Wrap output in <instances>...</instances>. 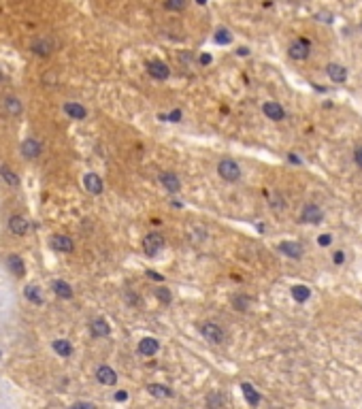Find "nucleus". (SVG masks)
Masks as SVG:
<instances>
[{"label": "nucleus", "mask_w": 362, "mask_h": 409, "mask_svg": "<svg viewBox=\"0 0 362 409\" xmlns=\"http://www.w3.org/2000/svg\"><path fill=\"white\" fill-rule=\"evenodd\" d=\"M96 379L103 386H115L118 384V373H115L111 366H107V364H100L98 369H96Z\"/></svg>", "instance_id": "nucleus-9"}, {"label": "nucleus", "mask_w": 362, "mask_h": 409, "mask_svg": "<svg viewBox=\"0 0 362 409\" xmlns=\"http://www.w3.org/2000/svg\"><path fill=\"white\" fill-rule=\"evenodd\" d=\"M162 247H164V237L162 235H158V232H149L147 237L143 239V249H145V254L147 256H158V254L162 251Z\"/></svg>", "instance_id": "nucleus-2"}, {"label": "nucleus", "mask_w": 362, "mask_h": 409, "mask_svg": "<svg viewBox=\"0 0 362 409\" xmlns=\"http://www.w3.org/2000/svg\"><path fill=\"white\" fill-rule=\"evenodd\" d=\"M209 62H211V55L209 53H202L200 55V64H209Z\"/></svg>", "instance_id": "nucleus-40"}, {"label": "nucleus", "mask_w": 362, "mask_h": 409, "mask_svg": "<svg viewBox=\"0 0 362 409\" xmlns=\"http://www.w3.org/2000/svg\"><path fill=\"white\" fill-rule=\"evenodd\" d=\"M207 403H209L211 407H220V405H224L226 401H224V397H220V394H211V397L207 399Z\"/></svg>", "instance_id": "nucleus-33"}, {"label": "nucleus", "mask_w": 362, "mask_h": 409, "mask_svg": "<svg viewBox=\"0 0 362 409\" xmlns=\"http://www.w3.org/2000/svg\"><path fill=\"white\" fill-rule=\"evenodd\" d=\"M332 262L335 264H343L345 262V254L339 249V251H335V256H332Z\"/></svg>", "instance_id": "nucleus-36"}, {"label": "nucleus", "mask_w": 362, "mask_h": 409, "mask_svg": "<svg viewBox=\"0 0 362 409\" xmlns=\"http://www.w3.org/2000/svg\"><path fill=\"white\" fill-rule=\"evenodd\" d=\"M128 399V392L126 390H120L118 394H115V401H126Z\"/></svg>", "instance_id": "nucleus-38"}, {"label": "nucleus", "mask_w": 362, "mask_h": 409, "mask_svg": "<svg viewBox=\"0 0 362 409\" xmlns=\"http://www.w3.org/2000/svg\"><path fill=\"white\" fill-rule=\"evenodd\" d=\"M41 151H43V145L39 143L36 139H26L22 143V156L26 160H36L41 156Z\"/></svg>", "instance_id": "nucleus-8"}, {"label": "nucleus", "mask_w": 362, "mask_h": 409, "mask_svg": "<svg viewBox=\"0 0 362 409\" xmlns=\"http://www.w3.org/2000/svg\"><path fill=\"white\" fill-rule=\"evenodd\" d=\"M322 220H324V211L317 207V205L309 203V205L302 207V211H300V222H305V224H320Z\"/></svg>", "instance_id": "nucleus-6"}, {"label": "nucleus", "mask_w": 362, "mask_h": 409, "mask_svg": "<svg viewBox=\"0 0 362 409\" xmlns=\"http://www.w3.org/2000/svg\"><path fill=\"white\" fill-rule=\"evenodd\" d=\"M53 352H55V354H60L62 358H68L72 354V345L66 339H55L53 341Z\"/></svg>", "instance_id": "nucleus-26"}, {"label": "nucleus", "mask_w": 362, "mask_h": 409, "mask_svg": "<svg viewBox=\"0 0 362 409\" xmlns=\"http://www.w3.org/2000/svg\"><path fill=\"white\" fill-rule=\"evenodd\" d=\"M290 162H294V164H300V158H296L294 153H290Z\"/></svg>", "instance_id": "nucleus-43"}, {"label": "nucleus", "mask_w": 362, "mask_h": 409, "mask_svg": "<svg viewBox=\"0 0 362 409\" xmlns=\"http://www.w3.org/2000/svg\"><path fill=\"white\" fill-rule=\"evenodd\" d=\"M55 51V41L49 36H39L34 43H32V53L41 55V58H47Z\"/></svg>", "instance_id": "nucleus-5"}, {"label": "nucleus", "mask_w": 362, "mask_h": 409, "mask_svg": "<svg viewBox=\"0 0 362 409\" xmlns=\"http://www.w3.org/2000/svg\"><path fill=\"white\" fill-rule=\"evenodd\" d=\"M279 251L283 254V256L294 258V260L302 258V245L296 243V241H283V243H279Z\"/></svg>", "instance_id": "nucleus-14"}, {"label": "nucleus", "mask_w": 362, "mask_h": 409, "mask_svg": "<svg viewBox=\"0 0 362 409\" xmlns=\"http://www.w3.org/2000/svg\"><path fill=\"white\" fill-rule=\"evenodd\" d=\"M64 111H66V115H70V120H85L88 118V109L79 103H66Z\"/></svg>", "instance_id": "nucleus-19"}, {"label": "nucleus", "mask_w": 362, "mask_h": 409, "mask_svg": "<svg viewBox=\"0 0 362 409\" xmlns=\"http://www.w3.org/2000/svg\"><path fill=\"white\" fill-rule=\"evenodd\" d=\"M9 230L15 237H24V235H28V230H30V224H28V220L22 218V216H13L9 220Z\"/></svg>", "instance_id": "nucleus-11"}, {"label": "nucleus", "mask_w": 362, "mask_h": 409, "mask_svg": "<svg viewBox=\"0 0 362 409\" xmlns=\"http://www.w3.org/2000/svg\"><path fill=\"white\" fill-rule=\"evenodd\" d=\"M147 73L156 79V81H164L170 77V68L162 62V60H151L147 62Z\"/></svg>", "instance_id": "nucleus-7"}, {"label": "nucleus", "mask_w": 362, "mask_h": 409, "mask_svg": "<svg viewBox=\"0 0 362 409\" xmlns=\"http://www.w3.org/2000/svg\"><path fill=\"white\" fill-rule=\"evenodd\" d=\"M196 3H198V5H207V0H196Z\"/></svg>", "instance_id": "nucleus-45"}, {"label": "nucleus", "mask_w": 362, "mask_h": 409, "mask_svg": "<svg viewBox=\"0 0 362 409\" xmlns=\"http://www.w3.org/2000/svg\"><path fill=\"white\" fill-rule=\"evenodd\" d=\"M156 296H158V299H160L164 305H168V303L173 301V296H170V292H168L166 288H158V290H156Z\"/></svg>", "instance_id": "nucleus-32"}, {"label": "nucleus", "mask_w": 362, "mask_h": 409, "mask_svg": "<svg viewBox=\"0 0 362 409\" xmlns=\"http://www.w3.org/2000/svg\"><path fill=\"white\" fill-rule=\"evenodd\" d=\"M326 73H328V77L335 81V83H343L347 79V68L341 66V64H335V62L326 66Z\"/></svg>", "instance_id": "nucleus-18"}, {"label": "nucleus", "mask_w": 362, "mask_h": 409, "mask_svg": "<svg viewBox=\"0 0 362 409\" xmlns=\"http://www.w3.org/2000/svg\"><path fill=\"white\" fill-rule=\"evenodd\" d=\"M317 243H320L322 247H326V245L332 243V237L330 235H320V237H317Z\"/></svg>", "instance_id": "nucleus-35"}, {"label": "nucleus", "mask_w": 362, "mask_h": 409, "mask_svg": "<svg viewBox=\"0 0 362 409\" xmlns=\"http://www.w3.org/2000/svg\"><path fill=\"white\" fill-rule=\"evenodd\" d=\"M5 79V75H3V68H0V81H3Z\"/></svg>", "instance_id": "nucleus-46"}, {"label": "nucleus", "mask_w": 362, "mask_h": 409, "mask_svg": "<svg viewBox=\"0 0 362 409\" xmlns=\"http://www.w3.org/2000/svg\"><path fill=\"white\" fill-rule=\"evenodd\" d=\"M217 173L224 181H239L241 179V166L230 160V158H224L220 164H217Z\"/></svg>", "instance_id": "nucleus-1"}, {"label": "nucleus", "mask_w": 362, "mask_h": 409, "mask_svg": "<svg viewBox=\"0 0 362 409\" xmlns=\"http://www.w3.org/2000/svg\"><path fill=\"white\" fill-rule=\"evenodd\" d=\"M83 186H85V190H88L90 194H94V196L103 194V190H105L103 179H100V175H96V173H88V175H85L83 177Z\"/></svg>", "instance_id": "nucleus-10"}, {"label": "nucleus", "mask_w": 362, "mask_h": 409, "mask_svg": "<svg viewBox=\"0 0 362 409\" xmlns=\"http://www.w3.org/2000/svg\"><path fill=\"white\" fill-rule=\"evenodd\" d=\"M147 392L151 394V397H158V399H170L173 394H175V392H173L168 386H164V384H149V386H147Z\"/></svg>", "instance_id": "nucleus-25"}, {"label": "nucleus", "mask_w": 362, "mask_h": 409, "mask_svg": "<svg viewBox=\"0 0 362 409\" xmlns=\"http://www.w3.org/2000/svg\"><path fill=\"white\" fill-rule=\"evenodd\" d=\"M237 53H239V55H247V53H250V49H247V47H239V49H237Z\"/></svg>", "instance_id": "nucleus-42"}, {"label": "nucleus", "mask_w": 362, "mask_h": 409, "mask_svg": "<svg viewBox=\"0 0 362 409\" xmlns=\"http://www.w3.org/2000/svg\"><path fill=\"white\" fill-rule=\"evenodd\" d=\"M75 407H92V403H85V401H81V403H75Z\"/></svg>", "instance_id": "nucleus-44"}, {"label": "nucleus", "mask_w": 362, "mask_h": 409, "mask_svg": "<svg viewBox=\"0 0 362 409\" xmlns=\"http://www.w3.org/2000/svg\"><path fill=\"white\" fill-rule=\"evenodd\" d=\"M354 160H356V164L362 168V147H358V149H356V153H354Z\"/></svg>", "instance_id": "nucleus-37"}, {"label": "nucleus", "mask_w": 362, "mask_h": 409, "mask_svg": "<svg viewBox=\"0 0 362 409\" xmlns=\"http://www.w3.org/2000/svg\"><path fill=\"white\" fill-rule=\"evenodd\" d=\"M7 264H9L11 273L15 275V277H22L26 273V264H24V260L17 256V254H9V256H7Z\"/></svg>", "instance_id": "nucleus-20"}, {"label": "nucleus", "mask_w": 362, "mask_h": 409, "mask_svg": "<svg viewBox=\"0 0 362 409\" xmlns=\"http://www.w3.org/2000/svg\"><path fill=\"white\" fill-rule=\"evenodd\" d=\"M360 30H362V24H360Z\"/></svg>", "instance_id": "nucleus-47"}, {"label": "nucleus", "mask_w": 362, "mask_h": 409, "mask_svg": "<svg viewBox=\"0 0 362 409\" xmlns=\"http://www.w3.org/2000/svg\"><path fill=\"white\" fill-rule=\"evenodd\" d=\"M90 328H92V335H94V337H109V335H111L109 322H107V320H103V318L94 320V322L90 324Z\"/></svg>", "instance_id": "nucleus-23"}, {"label": "nucleus", "mask_w": 362, "mask_h": 409, "mask_svg": "<svg viewBox=\"0 0 362 409\" xmlns=\"http://www.w3.org/2000/svg\"><path fill=\"white\" fill-rule=\"evenodd\" d=\"M139 354L141 356H156V352L160 349V343H158L154 337H145V339L139 341Z\"/></svg>", "instance_id": "nucleus-15"}, {"label": "nucleus", "mask_w": 362, "mask_h": 409, "mask_svg": "<svg viewBox=\"0 0 362 409\" xmlns=\"http://www.w3.org/2000/svg\"><path fill=\"white\" fill-rule=\"evenodd\" d=\"M147 275H149V277H151V279H156V281H162V279H164V277H162V275H158V273H156V271H147Z\"/></svg>", "instance_id": "nucleus-39"}, {"label": "nucleus", "mask_w": 362, "mask_h": 409, "mask_svg": "<svg viewBox=\"0 0 362 409\" xmlns=\"http://www.w3.org/2000/svg\"><path fill=\"white\" fill-rule=\"evenodd\" d=\"M187 7V0H164V9L166 11H183Z\"/></svg>", "instance_id": "nucleus-30"}, {"label": "nucleus", "mask_w": 362, "mask_h": 409, "mask_svg": "<svg viewBox=\"0 0 362 409\" xmlns=\"http://www.w3.org/2000/svg\"><path fill=\"white\" fill-rule=\"evenodd\" d=\"M315 20H324V22H332L328 13H322V15H315Z\"/></svg>", "instance_id": "nucleus-41"}, {"label": "nucleus", "mask_w": 362, "mask_h": 409, "mask_svg": "<svg viewBox=\"0 0 362 409\" xmlns=\"http://www.w3.org/2000/svg\"><path fill=\"white\" fill-rule=\"evenodd\" d=\"M250 299L247 296H235L233 299V305H235V309H239V311H245V309H250Z\"/></svg>", "instance_id": "nucleus-31"}, {"label": "nucleus", "mask_w": 362, "mask_h": 409, "mask_svg": "<svg viewBox=\"0 0 362 409\" xmlns=\"http://www.w3.org/2000/svg\"><path fill=\"white\" fill-rule=\"evenodd\" d=\"M241 390H243V397H245V401H247L252 407H258L260 405V394H258V390L252 386V384H247V382H243L241 384Z\"/></svg>", "instance_id": "nucleus-22"}, {"label": "nucleus", "mask_w": 362, "mask_h": 409, "mask_svg": "<svg viewBox=\"0 0 362 409\" xmlns=\"http://www.w3.org/2000/svg\"><path fill=\"white\" fill-rule=\"evenodd\" d=\"M160 181H162V186L168 190V192H179L181 190V181H179V177L175 175V173H162L160 175Z\"/></svg>", "instance_id": "nucleus-21"}, {"label": "nucleus", "mask_w": 362, "mask_h": 409, "mask_svg": "<svg viewBox=\"0 0 362 409\" xmlns=\"http://www.w3.org/2000/svg\"><path fill=\"white\" fill-rule=\"evenodd\" d=\"M24 294H26V299L30 301L32 305H43V296H41V290H39V286H26L24 288Z\"/></svg>", "instance_id": "nucleus-27"}, {"label": "nucleus", "mask_w": 362, "mask_h": 409, "mask_svg": "<svg viewBox=\"0 0 362 409\" xmlns=\"http://www.w3.org/2000/svg\"><path fill=\"white\" fill-rule=\"evenodd\" d=\"M164 120H168V122H181V111H179V109L170 111L168 115H164Z\"/></svg>", "instance_id": "nucleus-34"}, {"label": "nucleus", "mask_w": 362, "mask_h": 409, "mask_svg": "<svg viewBox=\"0 0 362 409\" xmlns=\"http://www.w3.org/2000/svg\"><path fill=\"white\" fill-rule=\"evenodd\" d=\"M3 105H5L7 113H9L11 118H20L22 111H24L22 101H20V98H15V96H5V98H3Z\"/></svg>", "instance_id": "nucleus-16"}, {"label": "nucleus", "mask_w": 362, "mask_h": 409, "mask_svg": "<svg viewBox=\"0 0 362 409\" xmlns=\"http://www.w3.org/2000/svg\"><path fill=\"white\" fill-rule=\"evenodd\" d=\"M51 288H53V292H55L58 296H60V299H72V288H70L68 281L55 279L53 284H51Z\"/></svg>", "instance_id": "nucleus-24"}, {"label": "nucleus", "mask_w": 362, "mask_h": 409, "mask_svg": "<svg viewBox=\"0 0 362 409\" xmlns=\"http://www.w3.org/2000/svg\"><path fill=\"white\" fill-rule=\"evenodd\" d=\"M198 330H200V335L205 337L207 341H211V343H224V330L217 326V324H213V322H202L200 326H198Z\"/></svg>", "instance_id": "nucleus-4"}, {"label": "nucleus", "mask_w": 362, "mask_h": 409, "mask_svg": "<svg viewBox=\"0 0 362 409\" xmlns=\"http://www.w3.org/2000/svg\"><path fill=\"white\" fill-rule=\"evenodd\" d=\"M0 179H3L9 188H13V190H17L20 186H22V179H20V175L15 173V171H11L9 166H0Z\"/></svg>", "instance_id": "nucleus-17"}, {"label": "nucleus", "mask_w": 362, "mask_h": 409, "mask_svg": "<svg viewBox=\"0 0 362 409\" xmlns=\"http://www.w3.org/2000/svg\"><path fill=\"white\" fill-rule=\"evenodd\" d=\"M262 111H264V115H266L269 120H273V122H281V120L285 118L283 107H281L279 103H273V101L264 103V105H262Z\"/></svg>", "instance_id": "nucleus-12"}, {"label": "nucleus", "mask_w": 362, "mask_h": 409, "mask_svg": "<svg viewBox=\"0 0 362 409\" xmlns=\"http://www.w3.org/2000/svg\"><path fill=\"white\" fill-rule=\"evenodd\" d=\"M288 53L292 60H307L309 53H311V45L307 38H296L292 41V45L288 47Z\"/></svg>", "instance_id": "nucleus-3"}, {"label": "nucleus", "mask_w": 362, "mask_h": 409, "mask_svg": "<svg viewBox=\"0 0 362 409\" xmlns=\"http://www.w3.org/2000/svg\"><path fill=\"white\" fill-rule=\"evenodd\" d=\"M213 41H215L217 45H230V43H233V34H230V32L226 30V28H220V30L215 32Z\"/></svg>", "instance_id": "nucleus-29"}, {"label": "nucleus", "mask_w": 362, "mask_h": 409, "mask_svg": "<svg viewBox=\"0 0 362 409\" xmlns=\"http://www.w3.org/2000/svg\"><path fill=\"white\" fill-rule=\"evenodd\" d=\"M292 296H294V301H298V303H305L309 296H311V290L307 288V286H302V284H298V286H292Z\"/></svg>", "instance_id": "nucleus-28"}, {"label": "nucleus", "mask_w": 362, "mask_h": 409, "mask_svg": "<svg viewBox=\"0 0 362 409\" xmlns=\"http://www.w3.org/2000/svg\"><path fill=\"white\" fill-rule=\"evenodd\" d=\"M49 245H51V249H55V251H72V249H75V243H72V239L66 237V235H55V237H51Z\"/></svg>", "instance_id": "nucleus-13"}]
</instances>
